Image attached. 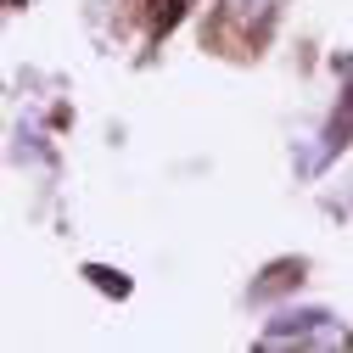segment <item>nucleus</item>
<instances>
[{"instance_id": "f257e3e1", "label": "nucleus", "mask_w": 353, "mask_h": 353, "mask_svg": "<svg viewBox=\"0 0 353 353\" xmlns=\"http://www.w3.org/2000/svg\"><path fill=\"white\" fill-rule=\"evenodd\" d=\"M263 353H275V347H314V353H342L353 347V336L325 314V308H292V314H281L270 331L258 336Z\"/></svg>"}, {"instance_id": "f03ea898", "label": "nucleus", "mask_w": 353, "mask_h": 353, "mask_svg": "<svg viewBox=\"0 0 353 353\" xmlns=\"http://www.w3.org/2000/svg\"><path fill=\"white\" fill-rule=\"evenodd\" d=\"M275 6H281V0H219L208 34H213V39L236 34L241 51H247V46H263V39H270V28H275Z\"/></svg>"}, {"instance_id": "7ed1b4c3", "label": "nucleus", "mask_w": 353, "mask_h": 353, "mask_svg": "<svg viewBox=\"0 0 353 353\" xmlns=\"http://www.w3.org/2000/svg\"><path fill=\"white\" fill-rule=\"evenodd\" d=\"M336 79H342V107L331 112L325 135H320V163L353 146V57H336Z\"/></svg>"}, {"instance_id": "20e7f679", "label": "nucleus", "mask_w": 353, "mask_h": 353, "mask_svg": "<svg viewBox=\"0 0 353 353\" xmlns=\"http://www.w3.org/2000/svg\"><path fill=\"white\" fill-rule=\"evenodd\" d=\"M297 281H303V258H281V263H270V270H263V281L247 286V297H252V303H270V297L292 292Z\"/></svg>"}, {"instance_id": "39448f33", "label": "nucleus", "mask_w": 353, "mask_h": 353, "mask_svg": "<svg viewBox=\"0 0 353 353\" xmlns=\"http://www.w3.org/2000/svg\"><path fill=\"white\" fill-rule=\"evenodd\" d=\"M84 281H90L96 292H107V297H129V292H135V286H129V275L123 270H107V263H84Z\"/></svg>"}, {"instance_id": "423d86ee", "label": "nucleus", "mask_w": 353, "mask_h": 353, "mask_svg": "<svg viewBox=\"0 0 353 353\" xmlns=\"http://www.w3.org/2000/svg\"><path fill=\"white\" fill-rule=\"evenodd\" d=\"M185 6H191V0H152V34L163 39V34L174 28V23L185 17Z\"/></svg>"}]
</instances>
